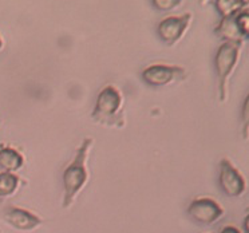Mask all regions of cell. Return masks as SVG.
Returning <instances> with one entry per match:
<instances>
[{
  "label": "cell",
  "instance_id": "obj_14",
  "mask_svg": "<svg viewBox=\"0 0 249 233\" xmlns=\"http://www.w3.org/2000/svg\"><path fill=\"white\" fill-rule=\"evenodd\" d=\"M182 1L181 0H153L152 4L160 11H169L172 8L179 6Z\"/></svg>",
  "mask_w": 249,
  "mask_h": 233
},
{
  "label": "cell",
  "instance_id": "obj_7",
  "mask_svg": "<svg viewBox=\"0 0 249 233\" xmlns=\"http://www.w3.org/2000/svg\"><path fill=\"white\" fill-rule=\"evenodd\" d=\"M222 208L212 198H197L192 201L188 208L189 215L196 222L202 225H211L222 216Z\"/></svg>",
  "mask_w": 249,
  "mask_h": 233
},
{
  "label": "cell",
  "instance_id": "obj_17",
  "mask_svg": "<svg viewBox=\"0 0 249 233\" xmlns=\"http://www.w3.org/2000/svg\"><path fill=\"white\" fill-rule=\"evenodd\" d=\"M244 229H245V233H249V216L245 217L244 220Z\"/></svg>",
  "mask_w": 249,
  "mask_h": 233
},
{
  "label": "cell",
  "instance_id": "obj_2",
  "mask_svg": "<svg viewBox=\"0 0 249 233\" xmlns=\"http://www.w3.org/2000/svg\"><path fill=\"white\" fill-rule=\"evenodd\" d=\"M122 103V97L114 86H106L98 95L95 108L92 110V118L99 124L105 125H122L119 121V108Z\"/></svg>",
  "mask_w": 249,
  "mask_h": 233
},
{
  "label": "cell",
  "instance_id": "obj_4",
  "mask_svg": "<svg viewBox=\"0 0 249 233\" xmlns=\"http://www.w3.org/2000/svg\"><path fill=\"white\" fill-rule=\"evenodd\" d=\"M186 75V70L179 66L153 65L142 71V79L150 86H166L174 81H181Z\"/></svg>",
  "mask_w": 249,
  "mask_h": 233
},
{
  "label": "cell",
  "instance_id": "obj_16",
  "mask_svg": "<svg viewBox=\"0 0 249 233\" xmlns=\"http://www.w3.org/2000/svg\"><path fill=\"white\" fill-rule=\"evenodd\" d=\"M220 233H241L238 231L237 228L234 227H225L224 229H221V232Z\"/></svg>",
  "mask_w": 249,
  "mask_h": 233
},
{
  "label": "cell",
  "instance_id": "obj_13",
  "mask_svg": "<svg viewBox=\"0 0 249 233\" xmlns=\"http://www.w3.org/2000/svg\"><path fill=\"white\" fill-rule=\"evenodd\" d=\"M236 24H237L240 33L243 34V36L245 39L249 36V11L248 7L244 8L240 12H237L236 15Z\"/></svg>",
  "mask_w": 249,
  "mask_h": 233
},
{
  "label": "cell",
  "instance_id": "obj_18",
  "mask_svg": "<svg viewBox=\"0 0 249 233\" xmlns=\"http://www.w3.org/2000/svg\"><path fill=\"white\" fill-rule=\"evenodd\" d=\"M0 49H1V39H0Z\"/></svg>",
  "mask_w": 249,
  "mask_h": 233
},
{
  "label": "cell",
  "instance_id": "obj_6",
  "mask_svg": "<svg viewBox=\"0 0 249 233\" xmlns=\"http://www.w3.org/2000/svg\"><path fill=\"white\" fill-rule=\"evenodd\" d=\"M220 186L229 197H237L245 192V179L227 158L220 162Z\"/></svg>",
  "mask_w": 249,
  "mask_h": 233
},
{
  "label": "cell",
  "instance_id": "obj_5",
  "mask_svg": "<svg viewBox=\"0 0 249 233\" xmlns=\"http://www.w3.org/2000/svg\"><path fill=\"white\" fill-rule=\"evenodd\" d=\"M192 20V14H185L181 17L165 18L162 22L158 24V35L162 39V42L168 46H173L182 38V35L189 27Z\"/></svg>",
  "mask_w": 249,
  "mask_h": 233
},
{
  "label": "cell",
  "instance_id": "obj_11",
  "mask_svg": "<svg viewBox=\"0 0 249 233\" xmlns=\"http://www.w3.org/2000/svg\"><path fill=\"white\" fill-rule=\"evenodd\" d=\"M214 6H216L217 11L220 12L221 18H227L237 14L244 8H247L248 3L247 1H236V0H217Z\"/></svg>",
  "mask_w": 249,
  "mask_h": 233
},
{
  "label": "cell",
  "instance_id": "obj_15",
  "mask_svg": "<svg viewBox=\"0 0 249 233\" xmlns=\"http://www.w3.org/2000/svg\"><path fill=\"white\" fill-rule=\"evenodd\" d=\"M248 125H249V97L245 98L243 106V126L244 137L248 138Z\"/></svg>",
  "mask_w": 249,
  "mask_h": 233
},
{
  "label": "cell",
  "instance_id": "obj_8",
  "mask_svg": "<svg viewBox=\"0 0 249 233\" xmlns=\"http://www.w3.org/2000/svg\"><path fill=\"white\" fill-rule=\"evenodd\" d=\"M4 218L6 221L17 228L19 231H33L42 224V220L35 216L31 212L18 208V206H8L4 209Z\"/></svg>",
  "mask_w": 249,
  "mask_h": 233
},
{
  "label": "cell",
  "instance_id": "obj_12",
  "mask_svg": "<svg viewBox=\"0 0 249 233\" xmlns=\"http://www.w3.org/2000/svg\"><path fill=\"white\" fill-rule=\"evenodd\" d=\"M18 184H19V179L15 174L8 172L0 173V198L12 195L17 190Z\"/></svg>",
  "mask_w": 249,
  "mask_h": 233
},
{
  "label": "cell",
  "instance_id": "obj_9",
  "mask_svg": "<svg viewBox=\"0 0 249 233\" xmlns=\"http://www.w3.org/2000/svg\"><path fill=\"white\" fill-rule=\"evenodd\" d=\"M236 15L237 14L227 18H221V22L214 30V34L222 40H227V42H231V43L241 44L245 38L243 36V34L240 33L237 24H236Z\"/></svg>",
  "mask_w": 249,
  "mask_h": 233
},
{
  "label": "cell",
  "instance_id": "obj_10",
  "mask_svg": "<svg viewBox=\"0 0 249 233\" xmlns=\"http://www.w3.org/2000/svg\"><path fill=\"white\" fill-rule=\"evenodd\" d=\"M23 162L24 161H23L22 154L18 153L15 149H12V147L0 149V166L8 173L22 168Z\"/></svg>",
  "mask_w": 249,
  "mask_h": 233
},
{
  "label": "cell",
  "instance_id": "obj_3",
  "mask_svg": "<svg viewBox=\"0 0 249 233\" xmlns=\"http://www.w3.org/2000/svg\"><path fill=\"white\" fill-rule=\"evenodd\" d=\"M240 46L241 44L225 42L220 46L214 58V67H216L217 78H218V94H220L221 102L227 99L228 78L237 65Z\"/></svg>",
  "mask_w": 249,
  "mask_h": 233
},
{
  "label": "cell",
  "instance_id": "obj_1",
  "mask_svg": "<svg viewBox=\"0 0 249 233\" xmlns=\"http://www.w3.org/2000/svg\"><path fill=\"white\" fill-rule=\"evenodd\" d=\"M92 138H85L82 145L78 147L75 157L63 172V208H70L75 197L87 182L86 160L89 149L91 146Z\"/></svg>",
  "mask_w": 249,
  "mask_h": 233
}]
</instances>
